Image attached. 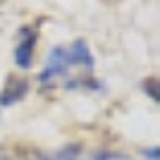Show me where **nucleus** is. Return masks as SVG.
Listing matches in <instances>:
<instances>
[{"instance_id":"9","label":"nucleus","mask_w":160,"mask_h":160,"mask_svg":"<svg viewBox=\"0 0 160 160\" xmlns=\"http://www.w3.org/2000/svg\"><path fill=\"white\" fill-rule=\"evenodd\" d=\"M141 155H143L146 160H160V148H158V146L143 148V151H141Z\"/></svg>"},{"instance_id":"3","label":"nucleus","mask_w":160,"mask_h":160,"mask_svg":"<svg viewBox=\"0 0 160 160\" xmlns=\"http://www.w3.org/2000/svg\"><path fill=\"white\" fill-rule=\"evenodd\" d=\"M67 50V62H69V67H84V69H93L96 67V60L93 55H91V50H88V43L84 38H77L69 48H65Z\"/></svg>"},{"instance_id":"6","label":"nucleus","mask_w":160,"mask_h":160,"mask_svg":"<svg viewBox=\"0 0 160 160\" xmlns=\"http://www.w3.org/2000/svg\"><path fill=\"white\" fill-rule=\"evenodd\" d=\"M77 86L96 88V91H100V88H103V84H100L98 79H74V81H67V88H77Z\"/></svg>"},{"instance_id":"1","label":"nucleus","mask_w":160,"mask_h":160,"mask_svg":"<svg viewBox=\"0 0 160 160\" xmlns=\"http://www.w3.org/2000/svg\"><path fill=\"white\" fill-rule=\"evenodd\" d=\"M36 41H38V29H33V27L19 29V41H17V48H14V62H17L19 69H31Z\"/></svg>"},{"instance_id":"5","label":"nucleus","mask_w":160,"mask_h":160,"mask_svg":"<svg viewBox=\"0 0 160 160\" xmlns=\"http://www.w3.org/2000/svg\"><path fill=\"white\" fill-rule=\"evenodd\" d=\"M79 155H81V143H67L48 160H79Z\"/></svg>"},{"instance_id":"4","label":"nucleus","mask_w":160,"mask_h":160,"mask_svg":"<svg viewBox=\"0 0 160 160\" xmlns=\"http://www.w3.org/2000/svg\"><path fill=\"white\" fill-rule=\"evenodd\" d=\"M29 91V81L27 79H14L10 77L7 79V86L2 88L0 93V108H7V105H14L17 100H22Z\"/></svg>"},{"instance_id":"2","label":"nucleus","mask_w":160,"mask_h":160,"mask_svg":"<svg viewBox=\"0 0 160 160\" xmlns=\"http://www.w3.org/2000/svg\"><path fill=\"white\" fill-rule=\"evenodd\" d=\"M67 69H69V62H67V50H65V46H55L53 50L48 53L46 65H43V69H41L38 79L43 81V84H48V81H55L58 77L67 74Z\"/></svg>"},{"instance_id":"7","label":"nucleus","mask_w":160,"mask_h":160,"mask_svg":"<svg viewBox=\"0 0 160 160\" xmlns=\"http://www.w3.org/2000/svg\"><path fill=\"white\" fill-rule=\"evenodd\" d=\"M141 86H143V91L151 96V100H153V103H158V100H160V96H158V79H155V77L143 79V84H141Z\"/></svg>"},{"instance_id":"8","label":"nucleus","mask_w":160,"mask_h":160,"mask_svg":"<svg viewBox=\"0 0 160 160\" xmlns=\"http://www.w3.org/2000/svg\"><path fill=\"white\" fill-rule=\"evenodd\" d=\"M88 160H124V155L112 153V151H98L96 155H91Z\"/></svg>"}]
</instances>
